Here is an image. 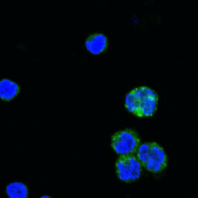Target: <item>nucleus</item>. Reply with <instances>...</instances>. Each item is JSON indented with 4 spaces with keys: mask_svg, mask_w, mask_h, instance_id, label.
I'll return each mask as SVG.
<instances>
[{
    "mask_svg": "<svg viewBox=\"0 0 198 198\" xmlns=\"http://www.w3.org/2000/svg\"><path fill=\"white\" fill-rule=\"evenodd\" d=\"M135 155L142 167L151 172H161L167 167V154L163 148L156 142L141 144Z\"/></svg>",
    "mask_w": 198,
    "mask_h": 198,
    "instance_id": "f257e3e1",
    "label": "nucleus"
},
{
    "mask_svg": "<svg viewBox=\"0 0 198 198\" xmlns=\"http://www.w3.org/2000/svg\"><path fill=\"white\" fill-rule=\"evenodd\" d=\"M141 145L138 134L130 128L119 131L112 137V148L120 155H135Z\"/></svg>",
    "mask_w": 198,
    "mask_h": 198,
    "instance_id": "f03ea898",
    "label": "nucleus"
},
{
    "mask_svg": "<svg viewBox=\"0 0 198 198\" xmlns=\"http://www.w3.org/2000/svg\"><path fill=\"white\" fill-rule=\"evenodd\" d=\"M115 165L118 177L123 182L136 181L142 174V167L135 155H120Z\"/></svg>",
    "mask_w": 198,
    "mask_h": 198,
    "instance_id": "7ed1b4c3",
    "label": "nucleus"
},
{
    "mask_svg": "<svg viewBox=\"0 0 198 198\" xmlns=\"http://www.w3.org/2000/svg\"><path fill=\"white\" fill-rule=\"evenodd\" d=\"M137 100V117H148L153 116L157 110L158 96L153 89L146 86L138 87L132 90Z\"/></svg>",
    "mask_w": 198,
    "mask_h": 198,
    "instance_id": "20e7f679",
    "label": "nucleus"
},
{
    "mask_svg": "<svg viewBox=\"0 0 198 198\" xmlns=\"http://www.w3.org/2000/svg\"><path fill=\"white\" fill-rule=\"evenodd\" d=\"M87 49L92 53L98 54L105 49L107 38L101 33H95L91 35L86 42Z\"/></svg>",
    "mask_w": 198,
    "mask_h": 198,
    "instance_id": "39448f33",
    "label": "nucleus"
},
{
    "mask_svg": "<svg viewBox=\"0 0 198 198\" xmlns=\"http://www.w3.org/2000/svg\"><path fill=\"white\" fill-rule=\"evenodd\" d=\"M20 87L17 84L8 79L0 81V97L5 100H9L18 93Z\"/></svg>",
    "mask_w": 198,
    "mask_h": 198,
    "instance_id": "423d86ee",
    "label": "nucleus"
},
{
    "mask_svg": "<svg viewBox=\"0 0 198 198\" xmlns=\"http://www.w3.org/2000/svg\"><path fill=\"white\" fill-rule=\"evenodd\" d=\"M7 194L9 198H27L28 190L24 183L15 182L7 186Z\"/></svg>",
    "mask_w": 198,
    "mask_h": 198,
    "instance_id": "0eeeda50",
    "label": "nucleus"
},
{
    "mask_svg": "<svg viewBox=\"0 0 198 198\" xmlns=\"http://www.w3.org/2000/svg\"><path fill=\"white\" fill-rule=\"evenodd\" d=\"M40 198H53L52 197H51L50 196H48V195H44V196H42Z\"/></svg>",
    "mask_w": 198,
    "mask_h": 198,
    "instance_id": "6e6552de",
    "label": "nucleus"
}]
</instances>
